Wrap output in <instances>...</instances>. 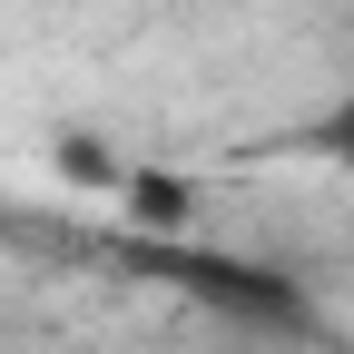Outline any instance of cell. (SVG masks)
Listing matches in <instances>:
<instances>
[{"mask_svg":"<svg viewBox=\"0 0 354 354\" xmlns=\"http://www.w3.org/2000/svg\"><path fill=\"white\" fill-rule=\"evenodd\" d=\"M315 148H325V158H335V167L354 177V88H344L335 109H325V128H315Z\"/></svg>","mask_w":354,"mask_h":354,"instance_id":"obj_1","label":"cell"}]
</instances>
